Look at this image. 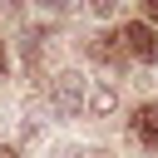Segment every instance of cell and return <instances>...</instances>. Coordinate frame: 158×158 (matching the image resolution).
I'll return each instance as SVG.
<instances>
[{
	"mask_svg": "<svg viewBox=\"0 0 158 158\" xmlns=\"http://www.w3.org/2000/svg\"><path fill=\"white\" fill-rule=\"evenodd\" d=\"M118 40H123V49H128L133 59H143V64L158 59V30H153V25H138V20H133V25H123Z\"/></svg>",
	"mask_w": 158,
	"mask_h": 158,
	"instance_id": "6da1fadb",
	"label": "cell"
},
{
	"mask_svg": "<svg viewBox=\"0 0 158 158\" xmlns=\"http://www.w3.org/2000/svg\"><path fill=\"white\" fill-rule=\"evenodd\" d=\"M54 104H59V114L74 118V114L84 109V79H79V74H59V79H54Z\"/></svg>",
	"mask_w": 158,
	"mask_h": 158,
	"instance_id": "7a4b0ae2",
	"label": "cell"
},
{
	"mask_svg": "<svg viewBox=\"0 0 158 158\" xmlns=\"http://www.w3.org/2000/svg\"><path fill=\"white\" fill-rule=\"evenodd\" d=\"M89 54H94L99 64H109V69H123V64H128V49H123L118 35H94V40H89Z\"/></svg>",
	"mask_w": 158,
	"mask_h": 158,
	"instance_id": "3957f363",
	"label": "cell"
},
{
	"mask_svg": "<svg viewBox=\"0 0 158 158\" xmlns=\"http://www.w3.org/2000/svg\"><path fill=\"white\" fill-rule=\"evenodd\" d=\"M133 138H138L143 148H158V104H143V109L133 114Z\"/></svg>",
	"mask_w": 158,
	"mask_h": 158,
	"instance_id": "277c9868",
	"label": "cell"
},
{
	"mask_svg": "<svg viewBox=\"0 0 158 158\" xmlns=\"http://www.w3.org/2000/svg\"><path fill=\"white\" fill-rule=\"evenodd\" d=\"M114 104H118V99H114L109 84H84V109H89V114H114Z\"/></svg>",
	"mask_w": 158,
	"mask_h": 158,
	"instance_id": "5b68a950",
	"label": "cell"
},
{
	"mask_svg": "<svg viewBox=\"0 0 158 158\" xmlns=\"http://www.w3.org/2000/svg\"><path fill=\"white\" fill-rule=\"evenodd\" d=\"M89 10H94V15H99V20H109V15H114V10H118V0H89Z\"/></svg>",
	"mask_w": 158,
	"mask_h": 158,
	"instance_id": "8992f818",
	"label": "cell"
},
{
	"mask_svg": "<svg viewBox=\"0 0 158 158\" xmlns=\"http://www.w3.org/2000/svg\"><path fill=\"white\" fill-rule=\"evenodd\" d=\"M143 15H148V20L158 25V0H143Z\"/></svg>",
	"mask_w": 158,
	"mask_h": 158,
	"instance_id": "52a82bcc",
	"label": "cell"
},
{
	"mask_svg": "<svg viewBox=\"0 0 158 158\" xmlns=\"http://www.w3.org/2000/svg\"><path fill=\"white\" fill-rule=\"evenodd\" d=\"M44 10H69V0H40Z\"/></svg>",
	"mask_w": 158,
	"mask_h": 158,
	"instance_id": "ba28073f",
	"label": "cell"
},
{
	"mask_svg": "<svg viewBox=\"0 0 158 158\" xmlns=\"http://www.w3.org/2000/svg\"><path fill=\"white\" fill-rule=\"evenodd\" d=\"M0 158H20V153H15V148H0Z\"/></svg>",
	"mask_w": 158,
	"mask_h": 158,
	"instance_id": "9c48e42d",
	"label": "cell"
},
{
	"mask_svg": "<svg viewBox=\"0 0 158 158\" xmlns=\"http://www.w3.org/2000/svg\"><path fill=\"white\" fill-rule=\"evenodd\" d=\"M5 5H10V10H15V5H25V0H5Z\"/></svg>",
	"mask_w": 158,
	"mask_h": 158,
	"instance_id": "30bf717a",
	"label": "cell"
}]
</instances>
